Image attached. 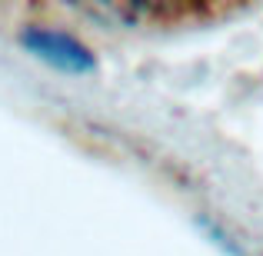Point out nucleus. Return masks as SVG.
Instances as JSON below:
<instances>
[{"mask_svg": "<svg viewBox=\"0 0 263 256\" xmlns=\"http://www.w3.org/2000/svg\"><path fill=\"white\" fill-rule=\"evenodd\" d=\"M73 7L97 13L103 20H120V24H147V20H177L213 0H67Z\"/></svg>", "mask_w": 263, "mask_h": 256, "instance_id": "1", "label": "nucleus"}, {"mask_svg": "<svg viewBox=\"0 0 263 256\" xmlns=\"http://www.w3.org/2000/svg\"><path fill=\"white\" fill-rule=\"evenodd\" d=\"M24 47L40 57L44 64L57 67V70H70V73H87L93 70V57L80 40H73L70 33L60 30H30L24 33Z\"/></svg>", "mask_w": 263, "mask_h": 256, "instance_id": "2", "label": "nucleus"}]
</instances>
